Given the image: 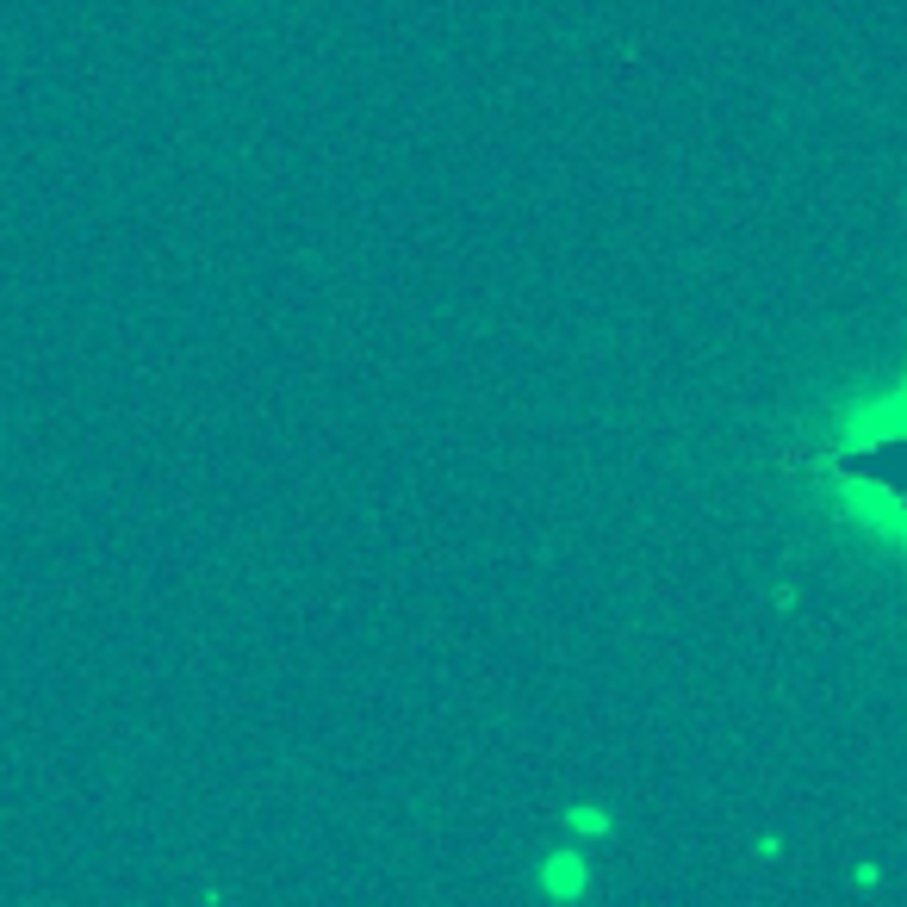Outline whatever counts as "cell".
Here are the masks:
<instances>
[{
    "label": "cell",
    "instance_id": "1",
    "mask_svg": "<svg viewBox=\"0 0 907 907\" xmlns=\"http://www.w3.org/2000/svg\"><path fill=\"white\" fill-rule=\"evenodd\" d=\"M802 467L857 528L907 554V380L839 411L833 429L802 454Z\"/></svg>",
    "mask_w": 907,
    "mask_h": 907
},
{
    "label": "cell",
    "instance_id": "2",
    "mask_svg": "<svg viewBox=\"0 0 907 907\" xmlns=\"http://www.w3.org/2000/svg\"><path fill=\"white\" fill-rule=\"evenodd\" d=\"M542 889H547V895H578V889H584V857H578V852H559L554 864L542 871Z\"/></svg>",
    "mask_w": 907,
    "mask_h": 907
},
{
    "label": "cell",
    "instance_id": "3",
    "mask_svg": "<svg viewBox=\"0 0 907 907\" xmlns=\"http://www.w3.org/2000/svg\"><path fill=\"white\" fill-rule=\"evenodd\" d=\"M572 833H610V815H597V808L584 815V808H578V815H572Z\"/></svg>",
    "mask_w": 907,
    "mask_h": 907
},
{
    "label": "cell",
    "instance_id": "4",
    "mask_svg": "<svg viewBox=\"0 0 907 907\" xmlns=\"http://www.w3.org/2000/svg\"><path fill=\"white\" fill-rule=\"evenodd\" d=\"M852 883H857V889H876V883H883V871H876V864H857Z\"/></svg>",
    "mask_w": 907,
    "mask_h": 907
}]
</instances>
